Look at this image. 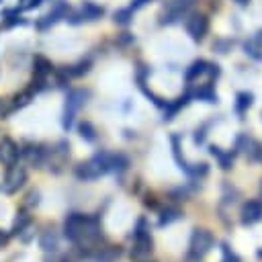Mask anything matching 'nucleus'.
<instances>
[{
    "label": "nucleus",
    "mask_w": 262,
    "mask_h": 262,
    "mask_svg": "<svg viewBox=\"0 0 262 262\" xmlns=\"http://www.w3.org/2000/svg\"><path fill=\"white\" fill-rule=\"evenodd\" d=\"M63 235L72 242V244H92L100 237V229H98V221L94 217L82 215V213H70L63 221Z\"/></svg>",
    "instance_id": "f257e3e1"
},
{
    "label": "nucleus",
    "mask_w": 262,
    "mask_h": 262,
    "mask_svg": "<svg viewBox=\"0 0 262 262\" xmlns=\"http://www.w3.org/2000/svg\"><path fill=\"white\" fill-rule=\"evenodd\" d=\"M113 170V154H96L90 160L76 166V178L80 180H96L102 174Z\"/></svg>",
    "instance_id": "f03ea898"
},
{
    "label": "nucleus",
    "mask_w": 262,
    "mask_h": 262,
    "mask_svg": "<svg viewBox=\"0 0 262 262\" xmlns=\"http://www.w3.org/2000/svg\"><path fill=\"white\" fill-rule=\"evenodd\" d=\"M213 244H215V237H213V233H211L209 229H199V227L192 229V233H190V242H188L190 258L201 260L205 254L211 252Z\"/></svg>",
    "instance_id": "7ed1b4c3"
},
{
    "label": "nucleus",
    "mask_w": 262,
    "mask_h": 262,
    "mask_svg": "<svg viewBox=\"0 0 262 262\" xmlns=\"http://www.w3.org/2000/svg\"><path fill=\"white\" fill-rule=\"evenodd\" d=\"M86 96H88V92H86V90H80V88L68 92V96H66V104H63V115H61V127H63L66 131L72 127L78 108L86 102Z\"/></svg>",
    "instance_id": "20e7f679"
},
{
    "label": "nucleus",
    "mask_w": 262,
    "mask_h": 262,
    "mask_svg": "<svg viewBox=\"0 0 262 262\" xmlns=\"http://www.w3.org/2000/svg\"><path fill=\"white\" fill-rule=\"evenodd\" d=\"M135 242H133V256L135 258H141V256H147L151 252V246H154V239H151V233H149V227L145 225V219H139L137 227H135Z\"/></svg>",
    "instance_id": "39448f33"
},
{
    "label": "nucleus",
    "mask_w": 262,
    "mask_h": 262,
    "mask_svg": "<svg viewBox=\"0 0 262 262\" xmlns=\"http://www.w3.org/2000/svg\"><path fill=\"white\" fill-rule=\"evenodd\" d=\"M53 72V66H51V61L47 59V57H43V55H35L33 57V86H31V90L37 94L39 90H43L45 88V82H47V76Z\"/></svg>",
    "instance_id": "423d86ee"
},
{
    "label": "nucleus",
    "mask_w": 262,
    "mask_h": 262,
    "mask_svg": "<svg viewBox=\"0 0 262 262\" xmlns=\"http://www.w3.org/2000/svg\"><path fill=\"white\" fill-rule=\"evenodd\" d=\"M25 182H27V170L23 166H18V162H16V164L8 166V170L4 174V180H2V190L6 194H12L18 188H23Z\"/></svg>",
    "instance_id": "0eeeda50"
},
{
    "label": "nucleus",
    "mask_w": 262,
    "mask_h": 262,
    "mask_svg": "<svg viewBox=\"0 0 262 262\" xmlns=\"http://www.w3.org/2000/svg\"><path fill=\"white\" fill-rule=\"evenodd\" d=\"M102 14H104V8H102V6L94 4V2H84L80 10L68 12L66 20L72 23V25H80V23H84V20H96V18H100Z\"/></svg>",
    "instance_id": "6e6552de"
},
{
    "label": "nucleus",
    "mask_w": 262,
    "mask_h": 262,
    "mask_svg": "<svg viewBox=\"0 0 262 262\" xmlns=\"http://www.w3.org/2000/svg\"><path fill=\"white\" fill-rule=\"evenodd\" d=\"M68 12H70L68 2H55V6H53L45 16H41V18L35 23L37 31H47V29H51L55 23H59L61 18H66Z\"/></svg>",
    "instance_id": "1a4fd4ad"
},
{
    "label": "nucleus",
    "mask_w": 262,
    "mask_h": 262,
    "mask_svg": "<svg viewBox=\"0 0 262 262\" xmlns=\"http://www.w3.org/2000/svg\"><path fill=\"white\" fill-rule=\"evenodd\" d=\"M192 2H194V0H172V2L166 6V10H164L160 23H162V25H172V23L180 20L182 14L192 6Z\"/></svg>",
    "instance_id": "9d476101"
},
{
    "label": "nucleus",
    "mask_w": 262,
    "mask_h": 262,
    "mask_svg": "<svg viewBox=\"0 0 262 262\" xmlns=\"http://www.w3.org/2000/svg\"><path fill=\"white\" fill-rule=\"evenodd\" d=\"M209 31V20L205 14H192L186 20V33L190 35L192 41H203V37Z\"/></svg>",
    "instance_id": "9b49d317"
},
{
    "label": "nucleus",
    "mask_w": 262,
    "mask_h": 262,
    "mask_svg": "<svg viewBox=\"0 0 262 262\" xmlns=\"http://www.w3.org/2000/svg\"><path fill=\"white\" fill-rule=\"evenodd\" d=\"M18 158H20V147H18L12 139L4 137V139L0 141V162H2L4 166H12V164L18 162Z\"/></svg>",
    "instance_id": "f8f14e48"
},
{
    "label": "nucleus",
    "mask_w": 262,
    "mask_h": 262,
    "mask_svg": "<svg viewBox=\"0 0 262 262\" xmlns=\"http://www.w3.org/2000/svg\"><path fill=\"white\" fill-rule=\"evenodd\" d=\"M242 225H254L262 219V203L258 201H248L242 205Z\"/></svg>",
    "instance_id": "ddd939ff"
},
{
    "label": "nucleus",
    "mask_w": 262,
    "mask_h": 262,
    "mask_svg": "<svg viewBox=\"0 0 262 262\" xmlns=\"http://www.w3.org/2000/svg\"><path fill=\"white\" fill-rule=\"evenodd\" d=\"M20 154L27 158L29 164L33 166H41L45 164V158H47V147L45 145H39V143H29L20 149Z\"/></svg>",
    "instance_id": "4468645a"
},
{
    "label": "nucleus",
    "mask_w": 262,
    "mask_h": 262,
    "mask_svg": "<svg viewBox=\"0 0 262 262\" xmlns=\"http://www.w3.org/2000/svg\"><path fill=\"white\" fill-rule=\"evenodd\" d=\"M235 149H237V151H244L250 160H258L262 145H260L256 139L248 137V135H239V137H237V141H235Z\"/></svg>",
    "instance_id": "2eb2a0df"
},
{
    "label": "nucleus",
    "mask_w": 262,
    "mask_h": 262,
    "mask_svg": "<svg viewBox=\"0 0 262 262\" xmlns=\"http://www.w3.org/2000/svg\"><path fill=\"white\" fill-rule=\"evenodd\" d=\"M18 12H20L18 8H8V10H4V12H2V29H12V27H23V25H27L29 20H27L25 16H20Z\"/></svg>",
    "instance_id": "dca6fc26"
},
{
    "label": "nucleus",
    "mask_w": 262,
    "mask_h": 262,
    "mask_svg": "<svg viewBox=\"0 0 262 262\" xmlns=\"http://www.w3.org/2000/svg\"><path fill=\"white\" fill-rule=\"evenodd\" d=\"M209 151H211V156H213V158H217V162H219V166H221L223 170H229V168L233 166L235 151H223L219 145H211V147H209Z\"/></svg>",
    "instance_id": "f3484780"
},
{
    "label": "nucleus",
    "mask_w": 262,
    "mask_h": 262,
    "mask_svg": "<svg viewBox=\"0 0 262 262\" xmlns=\"http://www.w3.org/2000/svg\"><path fill=\"white\" fill-rule=\"evenodd\" d=\"M190 96H196V98H201V100H205V102H217L219 98H217V92H215V88H213V82H207V84H203V86H199Z\"/></svg>",
    "instance_id": "a211bd4d"
},
{
    "label": "nucleus",
    "mask_w": 262,
    "mask_h": 262,
    "mask_svg": "<svg viewBox=\"0 0 262 262\" xmlns=\"http://www.w3.org/2000/svg\"><path fill=\"white\" fill-rule=\"evenodd\" d=\"M188 100H190V94H184V96H180V98H176L174 102H166V113H164V119L166 121H170V119H174V115L182 108V106H186L188 104Z\"/></svg>",
    "instance_id": "6ab92c4d"
},
{
    "label": "nucleus",
    "mask_w": 262,
    "mask_h": 262,
    "mask_svg": "<svg viewBox=\"0 0 262 262\" xmlns=\"http://www.w3.org/2000/svg\"><path fill=\"white\" fill-rule=\"evenodd\" d=\"M205 72H207V61L196 59V61H192V63L188 66V70L184 72V80H186V82H192L196 76H201V74H205Z\"/></svg>",
    "instance_id": "aec40b11"
},
{
    "label": "nucleus",
    "mask_w": 262,
    "mask_h": 262,
    "mask_svg": "<svg viewBox=\"0 0 262 262\" xmlns=\"http://www.w3.org/2000/svg\"><path fill=\"white\" fill-rule=\"evenodd\" d=\"M33 90L29 88V90H25V92H20V94H16L14 98H12V104H10V108H8V113L6 115H10V113H14V111H18V108H23L25 104H29L31 102V98H33Z\"/></svg>",
    "instance_id": "412c9836"
},
{
    "label": "nucleus",
    "mask_w": 262,
    "mask_h": 262,
    "mask_svg": "<svg viewBox=\"0 0 262 262\" xmlns=\"http://www.w3.org/2000/svg\"><path fill=\"white\" fill-rule=\"evenodd\" d=\"M252 100H254V94L252 92H237V96H235V113L237 115H244L252 106Z\"/></svg>",
    "instance_id": "4be33fe9"
},
{
    "label": "nucleus",
    "mask_w": 262,
    "mask_h": 262,
    "mask_svg": "<svg viewBox=\"0 0 262 262\" xmlns=\"http://www.w3.org/2000/svg\"><path fill=\"white\" fill-rule=\"evenodd\" d=\"M170 141H172V154H174V160H176L178 168H180V170H184V172L188 174L190 166H188V164H186V160L180 156V137H178V135H172V137H170Z\"/></svg>",
    "instance_id": "5701e85b"
},
{
    "label": "nucleus",
    "mask_w": 262,
    "mask_h": 262,
    "mask_svg": "<svg viewBox=\"0 0 262 262\" xmlns=\"http://www.w3.org/2000/svg\"><path fill=\"white\" fill-rule=\"evenodd\" d=\"M180 217H182V211H180V209H176V207H168V209L162 211L158 225L164 227V225H168V223H172V221H176V219H180Z\"/></svg>",
    "instance_id": "b1692460"
},
{
    "label": "nucleus",
    "mask_w": 262,
    "mask_h": 262,
    "mask_svg": "<svg viewBox=\"0 0 262 262\" xmlns=\"http://www.w3.org/2000/svg\"><path fill=\"white\" fill-rule=\"evenodd\" d=\"M39 246L45 250V252H55L57 250V235L53 231H45L41 237H39Z\"/></svg>",
    "instance_id": "393cba45"
},
{
    "label": "nucleus",
    "mask_w": 262,
    "mask_h": 262,
    "mask_svg": "<svg viewBox=\"0 0 262 262\" xmlns=\"http://www.w3.org/2000/svg\"><path fill=\"white\" fill-rule=\"evenodd\" d=\"M78 131H80V137L86 139V141H90V143L96 139V129L92 127L90 121H82V123L78 125Z\"/></svg>",
    "instance_id": "a878e982"
},
{
    "label": "nucleus",
    "mask_w": 262,
    "mask_h": 262,
    "mask_svg": "<svg viewBox=\"0 0 262 262\" xmlns=\"http://www.w3.org/2000/svg\"><path fill=\"white\" fill-rule=\"evenodd\" d=\"M29 225H31V217L27 213H18V217L14 219V225H12V233L14 235H20Z\"/></svg>",
    "instance_id": "bb28decb"
},
{
    "label": "nucleus",
    "mask_w": 262,
    "mask_h": 262,
    "mask_svg": "<svg viewBox=\"0 0 262 262\" xmlns=\"http://www.w3.org/2000/svg\"><path fill=\"white\" fill-rule=\"evenodd\" d=\"M131 18H133V10H131V8H121V10H117V12L113 14V20H115L117 25H121V27H127V25L131 23Z\"/></svg>",
    "instance_id": "cd10ccee"
},
{
    "label": "nucleus",
    "mask_w": 262,
    "mask_h": 262,
    "mask_svg": "<svg viewBox=\"0 0 262 262\" xmlns=\"http://www.w3.org/2000/svg\"><path fill=\"white\" fill-rule=\"evenodd\" d=\"M244 49H246V53H248L250 57H254V59H262V47H260V41H258V39L248 41V43L244 45Z\"/></svg>",
    "instance_id": "c85d7f7f"
},
{
    "label": "nucleus",
    "mask_w": 262,
    "mask_h": 262,
    "mask_svg": "<svg viewBox=\"0 0 262 262\" xmlns=\"http://www.w3.org/2000/svg\"><path fill=\"white\" fill-rule=\"evenodd\" d=\"M90 70V61L86 59V61H78L76 66H70V68H66V72L70 74V76H82V74H86Z\"/></svg>",
    "instance_id": "c756f323"
},
{
    "label": "nucleus",
    "mask_w": 262,
    "mask_h": 262,
    "mask_svg": "<svg viewBox=\"0 0 262 262\" xmlns=\"http://www.w3.org/2000/svg\"><path fill=\"white\" fill-rule=\"evenodd\" d=\"M221 254H223L221 262H242L239 256H237L235 252H231V248H229L227 244H221Z\"/></svg>",
    "instance_id": "7c9ffc66"
},
{
    "label": "nucleus",
    "mask_w": 262,
    "mask_h": 262,
    "mask_svg": "<svg viewBox=\"0 0 262 262\" xmlns=\"http://www.w3.org/2000/svg\"><path fill=\"white\" fill-rule=\"evenodd\" d=\"M45 0H18V10H35L43 4Z\"/></svg>",
    "instance_id": "2f4dec72"
},
{
    "label": "nucleus",
    "mask_w": 262,
    "mask_h": 262,
    "mask_svg": "<svg viewBox=\"0 0 262 262\" xmlns=\"http://www.w3.org/2000/svg\"><path fill=\"white\" fill-rule=\"evenodd\" d=\"M205 129H207V125L194 131V143H203V141H205V135H207V133H205Z\"/></svg>",
    "instance_id": "473e14b6"
},
{
    "label": "nucleus",
    "mask_w": 262,
    "mask_h": 262,
    "mask_svg": "<svg viewBox=\"0 0 262 262\" xmlns=\"http://www.w3.org/2000/svg\"><path fill=\"white\" fill-rule=\"evenodd\" d=\"M147 2H151V0H133V2H131V6H129V8H131V10H133V12H135V10H139V8H143V6H145V4H147Z\"/></svg>",
    "instance_id": "72a5a7b5"
},
{
    "label": "nucleus",
    "mask_w": 262,
    "mask_h": 262,
    "mask_svg": "<svg viewBox=\"0 0 262 262\" xmlns=\"http://www.w3.org/2000/svg\"><path fill=\"white\" fill-rule=\"evenodd\" d=\"M133 41V35L131 33H121V37H119V43L121 45H127V43H131Z\"/></svg>",
    "instance_id": "f704fd0d"
},
{
    "label": "nucleus",
    "mask_w": 262,
    "mask_h": 262,
    "mask_svg": "<svg viewBox=\"0 0 262 262\" xmlns=\"http://www.w3.org/2000/svg\"><path fill=\"white\" fill-rule=\"evenodd\" d=\"M6 242H8V235H6V233H4L2 229H0V248H2V246H4Z\"/></svg>",
    "instance_id": "c9c22d12"
},
{
    "label": "nucleus",
    "mask_w": 262,
    "mask_h": 262,
    "mask_svg": "<svg viewBox=\"0 0 262 262\" xmlns=\"http://www.w3.org/2000/svg\"><path fill=\"white\" fill-rule=\"evenodd\" d=\"M235 2H237V4H239V6H246V4H248V2H250V0H235Z\"/></svg>",
    "instance_id": "e433bc0d"
},
{
    "label": "nucleus",
    "mask_w": 262,
    "mask_h": 262,
    "mask_svg": "<svg viewBox=\"0 0 262 262\" xmlns=\"http://www.w3.org/2000/svg\"><path fill=\"white\" fill-rule=\"evenodd\" d=\"M260 199H262V180H260Z\"/></svg>",
    "instance_id": "4c0bfd02"
},
{
    "label": "nucleus",
    "mask_w": 262,
    "mask_h": 262,
    "mask_svg": "<svg viewBox=\"0 0 262 262\" xmlns=\"http://www.w3.org/2000/svg\"><path fill=\"white\" fill-rule=\"evenodd\" d=\"M258 258H262V250H258Z\"/></svg>",
    "instance_id": "58836bf2"
},
{
    "label": "nucleus",
    "mask_w": 262,
    "mask_h": 262,
    "mask_svg": "<svg viewBox=\"0 0 262 262\" xmlns=\"http://www.w3.org/2000/svg\"><path fill=\"white\" fill-rule=\"evenodd\" d=\"M258 160H260V162H262V149H260V156H258Z\"/></svg>",
    "instance_id": "ea45409f"
},
{
    "label": "nucleus",
    "mask_w": 262,
    "mask_h": 262,
    "mask_svg": "<svg viewBox=\"0 0 262 262\" xmlns=\"http://www.w3.org/2000/svg\"><path fill=\"white\" fill-rule=\"evenodd\" d=\"M141 262H149V260H141Z\"/></svg>",
    "instance_id": "a19ab883"
},
{
    "label": "nucleus",
    "mask_w": 262,
    "mask_h": 262,
    "mask_svg": "<svg viewBox=\"0 0 262 262\" xmlns=\"http://www.w3.org/2000/svg\"><path fill=\"white\" fill-rule=\"evenodd\" d=\"M0 111H2V102H0Z\"/></svg>",
    "instance_id": "79ce46f5"
},
{
    "label": "nucleus",
    "mask_w": 262,
    "mask_h": 262,
    "mask_svg": "<svg viewBox=\"0 0 262 262\" xmlns=\"http://www.w3.org/2000/svg\"><path fill=\"white\" fill-rule=\"evenodd\" d=\"M0 2H2V0H0Z\"/></svg>",
    "instance_id": "37998d69"
}]
</instances>
